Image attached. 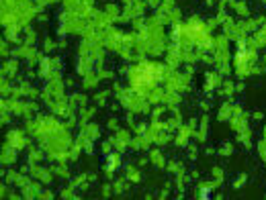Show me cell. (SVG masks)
<instances>
[{
	"label": "cell",
	"instance_id": "1",
	"mask_svg": "<svg viewBox=\"0 0 266 200\" xmlns=\"http://www.w3.org/2000/svg\"><path fill=\"white\" fill-rule=\"evenodd\" d=\"M158 76H160V68L147 64V66H141L135 70L133 84H135V88H147V86H154L158 82Z\"/></svg>",
	"mask_w": 266,
	"mask_h": 200
}]
</instances>
